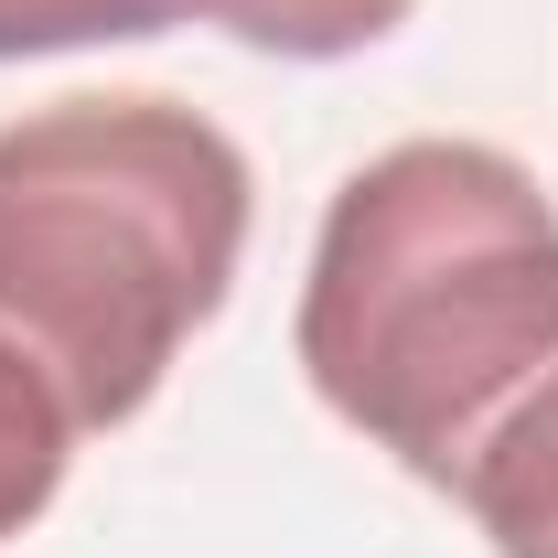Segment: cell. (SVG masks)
<instances>
[{"label": "cell", "instance_id": "obj_1", "mask_svg": "<svg viewBox=\"0 0 558 558\" xmlns=\"http://www.w3.org/2000/svg\"><path fill=\"white\" fill-rule=\"evenodd\" d=\"M558 354V205L494 140H398L323 215L301 279L312 398L451 494L484 418Z\"/></svg>", "mask_w": 558, "mask_h": 558}, {"label": "cell", "instance_id": "obj_2", "mask_svg": "<svg viewBox=\"0 0 558 558\" xmlns=\"http://www.w3.org/2000/svg\"><path fill=\"white\" fill-rule=\"evenodd\" d=\"M247 150L183 97H54L0 130V344L75 429L161 398L247 258Z\"/></svg>", "mask_w": 558, "mask_h": 558}, {"label": "cell", "instance_id": "obj_3", "mask_svg": "<svg viewBox=\"0 0 558 558\" xmlns=\"http://www.w3.org/2000/svg\"><path fill=\"white\" fill-rule=\"evenodd\" d=\"M451 505L494 537V558H558V354L484 418V440L451 473Z\"/></svg>", "mask_w": 558, "mask_h": 558}, {"label": "cell", "instance_id": "obj_4", "mask_svg": "<svg viewBox=\"0 0 558 558\" xmlns=\"http://www.w3.org/2000/svg\"><path fill=\"white\" fill-rule=\"evenodd\" d=\"M65 462H75V418L65 398L0 344V548L65 494Z\"/></svg>", "mask_w": 558, "mask_h": 558}, {"label": "cell", "instance_id": "obj_5", "mask_svg": "<svg viewBox=\"0 0 558 558\" xmlns=\"http://www.w3.org/2000/svg\"><path fill=\"white\" fill-rule=\"evenodd\" d=\"M183 11L226 22V33H236V44H258V54L333 65V54H365V44H387V33L409 22L418 0H183Z\"/></svg>", "mask_w": 558, "mask_h": 558}, {"label": "cell", "instance_id": "obj_6", "mask_svg": "<svg viewBox=\"0 0 558 558\" xmlns=\"http://www.w3.org/2000/svg\"><path fill=\"white\" fill-rule=\"evenodd\" d=\"M172 22H183V0H0V65L75 54V44H140Z\"/></svg>", "mask_w": 558, "mask_h": 558}]
</instances>
